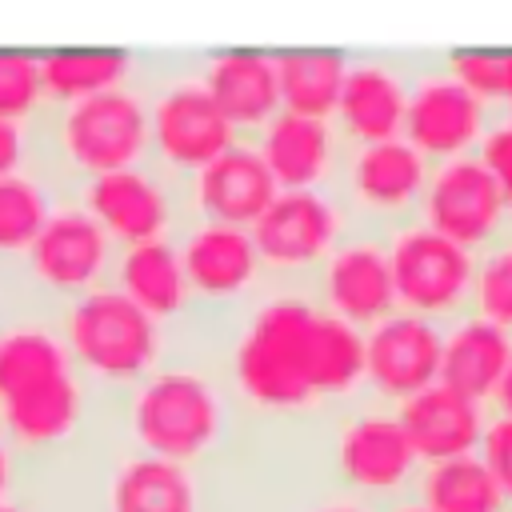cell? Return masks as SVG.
Masks as SVG:
<instances>
[{
	"label": "cell",
	"mask_w": 512,
	"mask_h": 512,
	"mask_svg": "<svg viewBox=\"0 0 512 512\" xmlns=\"http://www.w3.org/2000/svg\"><path fill=\"white\" fill-rule=\"evenodd\" d=\"M316 312L320 300L308 292V284H284L280 292L252 304L228 356V376L244 404L292 416L320 400L308 364Z\"/></svg>",
	"instance_id": "1"
},
{
	"label": "cell",
	"mask_w": 512,
	"mask_h": 512,
	"mask_svg": "<svg viewBox=\"0 0 512 512\" xmlns=\"http://www.w3.org/2000/svg\"><path fill=\"white\" fill-rule=\"evenodd\" d=\"M128 428L140 452L196 464L224 440L228 396L192 364H160L132 388Z\"/></svg>",
	"instance_id": "2"
},
{
	"label": "cell",
	"mask_w": 512,
	"mask_h": 512,
	"mask_svg": "<svg viewBox=\"0 0 512 512\" xmlns=\"http://www.w3.org/2000/svg\"><path fill=\"white\" fill-rule=\"evenodd\" d=\"M60 336L88 380L136 388L164 356V324L128 300L116 284L72 296L60 316Z\"/></svg>",
	"instance_id": "3"
},
{
	"label": "cell",
	"mask_w": 512,
	"mask_h": 512,
	"mask_svg": "<svg viewBox=\"0 0 512 512\" xmlns=\"http://www.w3.org/2000/svg\"><path fill=\"white\" fill-rule=\"evenodd\" d=\"M52 140L68 172H76L80 180L132 168L152 152L148 100L128 84L72 100L56 112Z\"/></svg>",
	"instance_id": "4"
},
{
	"label": "cell",
	"mask_w": 512,
	"mask_h": 512,
	"mask_svg": "<svg viewBox=\"0 0 512 512\" xmlns=\"http://www.w3.org/2000/svg\"><path fill=\"white\" fill-rule=\"evenodd\" d=\"M248 232L264 272L280 276L284 284H312L320 264L352 232V216L336 188H280Z\"/></svg>",
	"instance_id": "5"
},
{
	"label": "cell",
	"mask_w": 512,
	"mask_h": 512,
	"mask_svg": "<svg viewBox=\"0 0 512 512\" xmlns=\"http://www.w3.org/2000/svg\"><path fill=\"white\" fill-rule=\"evenodd\" d=\"M332 472L340 492L368 504H400L412 496L420 460L396 408L356 404L332 432Z\"/></svg>",
	"instance_id": "6"
},
{
	"label": "cell",
	"mask_w": 512,
	"mask_h": 512,
	"mask_svg": "<svg viewBox=\"0 0 512 512\" xmlns=\"http://www.w3.org/2000/svg\"><path fill=\"white\" fill-rule=\"evenodd\" d=\"M428 176L432 164L404 136H396L376 144H344L332 188L344 200L352 224L392 232L420 216Z\"/></svg>",
	"instance_id": "7"
},
{
	"label": "cell",
	"mask_w": 512,
	"mask_h": 512,
	"mask_svg": "<svg viewBox=\"0 0 512 512\" xmlns=\"http://www.w3.org/2000/svg\"><path fill=\"white\" fill-rule=\"evenodd\" d=\"M388 260L396 280V304L404 312L452 324L472 308L476 252L440 236L424 220H408L388 232Z\"/></svg>",
	"instance_id": "8"
},
{
	"label": "cell",
	"mask_w": 512,
	"mask_h": 512,
	"mask_svg": "<svg viewBox=\"0 0 512 512\" xmlns=\"http://www.w3.org/2000/svg\"><path fill=\"white\" fill-rule=\"evenodd\" d=\"M148 124H152V156L160 172H168L172 180L196 176L204 164H212L220 152H228L240 140V132L212 100L204 76L168 80L148 100Z\"/></svg>",
	"instance_id": "9"
},
{
	"label": "cell",
	"mask_w": 512,
	"mask_h": 512,
	"mask_svg": "<svg viewBox=\"0 0 512 512\" xmlns=\"http://www.w3.org/2000/svg\"><path fill=\"white\" fill-rule=\"evenodd\" d=\"M496 124V112L484 96H476L468 84H460L448 64L416 72L408 80V112H404V140L428 160L444 164L456 156H472L488 128Z\"/></svg>",
	"instance_id": "10"
},
{
	"label": "cell",
	"mask_w": 512,
	"mask_h": 512,
	"mask_svg": "<svg viewBox=\"0 0 512 512\" xmlns=\"http://www.w3.org/2000/svg\"><path fill=\"white\" fill-rule=\"evenodd\" d=\"M416 220H424L428 228H436L440 236H448L472 252L488 248L496 236H504L512 228L504 192L476 152L432 164Z\"/></svg>",
	"instance_id": "11"
},
{
	"label": "cell",
	"mask_w": 512,
	"mask_h": 512,
	"mask_svg": "<svg viewBox=\"0 0 512 512\" xmlns=\"http://www.w3.org/2000/svg\"><path fill=\"white\" fill-rule=\"evenodd\" d=\"M312 292L320 308L336 312L356 328H372L384 316H392L400 304H396V280L388 260V232L352 224V232L336 244V252L312 276Z\"/></svg>",
	"instance_id": "12"
},
{
	"label": "cell",
	"mask_w": 512,
	"mask_h": 512,
	"mask_svg": "<svg viewBox=\"0 0 512 512\" xmlns=\"http://www.w3.org/2000/svg\"><path fill=\"white\" fill-rule=\"evenodd\" d=\"M80 204L84 212L108 232L112 244H144V240H164L176 228V188L172 176L160 168H116L104 176H92L80 184Z\"/></svg>",
	"instance_id": "13"
},
{
	"label": "cell",
	"mask_w": 512,
	"mask_h": 512,
	"mask_svg": "<svg viewBox=\"0 0 512 512\" xmlns=\"http://www.w3.org/2000/svg\"><path fill=\"white\" fill-rule=\"evenodd\" d=\"M24 256H28V276L44 292L68 300L100 288L104 272L116 260L108 232L84 212V204H52V216L44 220L40 236Z\"/></svg>",
	"instance_id": "14"
},
{
	"label": "cell",
	"mask_w": 512,
	"mask_h": 512,
	"mask_svg": "<svg viewBox=\"0 0 512 512\" xmlns=\"http://www.w3.org/2000/svg\"><path fill=\"white\" fill-rule=\"evenodd\" d=\"M440 356H444V324L396 308L364 336L368 388L388 404H400L440 380Z\"/></svg>",
	"instance_id": "15"
},
{
	"label": "cell",
	"mask_w": 512,
	"mask_h": 512,
	"mask_svg": "<svg viewBox=\"0 0 512 512\" xmlns=\"http://www.w3.org/2000/svg\"><path fill=\"white\" fill-rule=\"evenodd\" d=\"M176 248L184 260L192 300H200V304H240L260 288L264 264H260V252H256L248 228L192 216V224L180 232Z\"/></svg>",
	"instance_id": "16"
},
{
	"label": "cell",
	"mask_w": 512,
	"mask_h": 512,
	"mask_svg": "<svg viewBox=\"0 0 512 512\" xmlns=\"http://www.w3.org/2000/svg\"><path fill=\"white\" fill-rule=\"evenodd\" d=\"M276 192L280 188L260 148L244 136L228 152H220L212 164H204L196 176H188V200L196 208V220H216L236 228H252Z\"/></svg>",
	"instance_id": "17"
},
{
	"label": "cell",
	"mask_w": 512,
	"mask_h": 512,
	"mask_svg": "<svg viewBox=\"0 0 512 512\" xmlns=\"http://www.w3.org/2000/svg\"><path fill=\"white\" fill-rule=\"evenodd\" d=\"M256 148L276 180V188L296 192V188H332L340 172V132L332 120L316 116H296V112H276L260 132Z\"/></svg>",
	"instance_id": "18"
},
{
	"label": "cell",
	"mask_w": 512,
	"mask_h": 512,
	"mask_svg": "<svg viewBox=\"0 0 512 512\" xmlns=\"http://www.w3.org/2000/svg\"><path fill=\"white\" fill-rule=\"evenodd\" d=\"M408 72L396 60H348V76L336 104V132L344 144H376L404 136L408 112Z\"/></svg>",
	"instance_id": "19"
},
{
	"label": "cell",
	"mask_w": 512,
	"mask_h": 512,
	"mask_svg": "<svg viewBox=\"0 0 512 512\" xmlns=\"http://www.w3.org/2000/svg\"><path fill=\"white\" fill-rule=\"evenodd\" d=\"M84 400H88V392H84L80 368L36 380L0 400V436L12 448H28V452L56 448L80 428Z\"/></svg>",
	"instance_id": "20"
},
{
	"label": "cell",
	"mask_w": 512,
	"mask_h": 512,
	"mask_svg": "<svg viewBox=\"0 0 512 512\" xmlns=\"http://www.w3.org/2000/svg\"><path fill=\"white\" fill-rule=\"evenodd\" d=\"M392 408H396V416L408 432V444H412L416 460H424V464L476 452L480 436H484V424H488L480 400H468V396L452 392L440 380L428 384L424 392L392 404Z\"/></svg>",
	"instance_id": "21"
},
{
	"label": "cell",
	"mask_w": 512,
	"mask_h": 512,
	"mask_svg": "<svg viewBox=\"0 0 512 512\" xmlns=\"http://www.w3.org/2000/svg\"><path fill=\"white\" fill-rule=\"evenodd\" d=\"M200 76L240 136L260 132L280 112V76H276V56L268 52H248V48L220 52L204 64Z\"/></svg>",
	"instance_id": "22"
},
{
	"label": "cell",
	"mask_w": 512,
	"mask_h": 512,
	"mask_svg": "<svg viewBox=\"0 0 512 512\" xmlns=\"http://www.w3.org/2000/svg\"><path fill=\"white\" fill-rule=\"evenodd\" d=\"M512 368V332L464 312L452 324H444V356H440V384L468 400L496 396L504 372Z\"/></svg>",
	"instance_id": "23"
},
{
	"label": "cell",
	"mask_w": 512,
	"mask_h": 512,
	"mask_svg": "<svg viewBox=\"0 0 512 512\" xmlns=\"http://www.w3.org/2000/svg\"><path fill=\"white\" fill-rule=\"evenodd\" d=\"M108 512H200V480L192 464L128 452L108 476Z\"/></svg>",
	"instance_id": "24"
},
{
	"label": "cell",
	"mask_w": 512,
	"mask_h": 512,
	"mask_svg": "<svg viewBox=\"0 0 512 512\" xmlns=\"http://www.w3.org/2000/svg\"><path fill=\"white\" fill-rule=\"evenodd\" d=\"M116 272V288L136 300L148 316H156L160 324L180 320L196 300L184 276V260L172 236L164 240H144V244H128L116 252L112 260Z\"/></svg>",
	"instance_id": "25"
},
{
	"label": "cell",
	"mask_w": 512,
	"mask_h": 512,
	"mask_svg": "<svg viewBox=\"0 0 512 512\" xmlns=\"http://www.w3.org/2000/svg\"><path fill=\"white\" fill-rule=\"evenodd\" d=\"M412 500L428 512H508L480 452L420 464Z\"/></svg>",
	"instance_id": "26"
},
{
	"label": "cell",
	"mask_w": 512,
	"mask_h": 512,
	"mask_svg": "<svg viewBox=\"0 0 512 512\" xmlns=\"http://www.w3.org/2000/svg\"><path fill=\"white\" fill-rule=\"evenodd\" d=\"M276 76H280V108L284 112L332 120L336 104H340L344 76H348V56L324 52V48L284 52V56H276Z\"/></svg>",
	"instance_id": "27"
},
{
	"label": "cell",
	"mask_w": 512,
	"mask_h": 512,
	"mask_svg": "<svg viewBox=\"0 0 512 512\" xmlns=\"http://www.w3.org/2000/svg\"><path fill=\"white\" fill-rule=\"evenodd\" d=\"M308 364H312V384L320 400H340L352 388H360L368 380V364H364V332L348 320H340L336 312L320 308L316 324H312V340H308Z\"/></svg>",
	"instance_id": "28"
},
{
	"label": "cell",
	"mask_w": 512,
	"mask_h": 512,
	"mask_svg": "<svg viewBox=\"0 0 512 512\" xmlns=\"http://www.w3.org/2000/svg\"><path fill=\"white\" fill-rule=\"evenodd\" d=\"M68 368H76V360H72L60 328L12 324L0 332V400L36 384V380L68 372Z\"/></svg>",
	"instance_id": "29"
},
{
	"label": "cell",
	"mask_w": 512,
	"mask_h": 512,
	"mask_svg": "<svg viewBox=\"0 0 512 512\" xmlns=\"http://www.w3.org/2000/svg\"><path fill=\"white\" fill-rule=\"evenodd\" d=\"M132 72V56L128 52H112V48H92V52H52L40 60V76H44V96L72 104L84 96H96L104 88L128 84Z\"/></svg>",
	"instance_id": "30"
},
{
	"label": "cell",
	"mask_w": 512,
	"mask_h": 512,
	"mask_svg": "<svg viewBox=\"0 0 512 512\" xmlns=\"http://www.w3.org/2000/svg\"><path fill=\"white\" fill-rule=\"evenodd\" d=\"M52 216V196L32 172L0 176V256H24Z\"/></svg>",
	"instance_id": "31"
},
{
	"label": "cell",
	"mask_w": 512,
	"mask_h": 512,
	"mask_svg": "<svg viewBox=\"0 0 512 512\" xmlns=\"http://www.w3.org/2000/svg\"><path fill=\"white\" fill-rule=\"evenodd\" d=\"M468 312L512 332V228L476 252L472 308Z\"/></svg>",
	"instance_id": "32"
},
{
	"label": "cell",
	"mask_w": 512,
	"mask_h": 512,
	"mask_svg": "<svg viewBox=\"0 0 512 512\" xmlns=\"http://www.w3.org/2000/svg\"><path fill=\"white\" fill-rule=\"evenodd\" d=\"M44 100V76L36 56L0 52V116L4 120H28Z\"/></svg>",
	"instance_id": "33"
},
{
	"label": "cell",
	"mask_w": 512,
	"mask_h": 512,
	"mask_svg": "<svg viewBox=\"0 0 512 512\" xmlns=\"http://www.w3.org/2000/svg\"><path fill=\"white\" fill-rule=\"evenodd\" d=\"M448 72L468 84L476 96H484L488 104H504V92H508V52H456L444 60Z\"/></svg>",
	"instance_id": "34"
},
{
	"label": "cell",
	"mask_w": 512,
	"mask_h": 512,
	"mask_svg": "<svg viewBox=\"0 0 512 512\" xmlns=\"http://www.w3.org/2000/svg\"><path fill=\"white\" fill-rule=\"evenodd\" d=\"M480 460L488 464L500 496H504V508L512 512V416H492L484 424V436H480Z\"/></svg>",
	"instance_id": "35"
},
{
	"label": "cell",
	"mask_w": 512,
	"mask_h": 512,
	"mask_svg": "<svg viewBox=\"0 0 512 512\" xmlns=\"http://www.w3.org/2000/svg\"><path fill=\"white\" fill-rule=\"evenodd\" d=\"M476 156L488 164V172L496 176L500 192H504V204H508V220H512V120L508 116H496V124L488 128V136L480 140Z\"/></svg>",
	"instance_id": "36"
},
{
	"label": "cell",
	"mask_w": 512,
	"mask_h": 512,
	"mask_svg": "<svg viewBox=\"0 0 512 512\" xmlns=\"http://www.w3.org/2000/svg\"><path fill=\"white\" fill-rule=\"evenodd\" d=\"M24 156H28V136L16 120H4L0 116V176H12L24 168Z\"/></svg>",
	"instance_id": "37"
},
{
	"label": "cell",
	"mask_w": 512,
	"mask_h": 512,
	"mask_svg": "<svg viewBox=\"0 0 512 512\" xmlns=\"http://www.w3.org/2000/svg\"><path fill=\"white\" fill-rule=\"evenodd\" d=\"M308 512H376V504H368V500H356V496L340 492V496H328V500L312 504Z\"/></svg>",
	"instance_id": "38"
},
{
	"label": "cell",
	"mask_w": 512,
	"mask_h": 512,
	"mask_svg": "<svg viewBox=\"0 0 512 512\" xmlns=\"http://www.w3.org/2000/svg\"><path fill=\"white\" fill-rule=\"evenodd\" d=\"M12 476H16V460H12V444L0 436V500H8V488H12Z\"/></svg>",
	"instance_id": "39"
},
{
	"label": "cell",
	"mask_w": 512,
	"mask_h": 512,
	"mask_svg": "<svg viewBox=\"0 0 512 512\" xmlns=\"http://www.w3.org/2000/svg\"><path fill=\"white\" fill-rule=\"evenodd\" d=\"M496 404H500V416H512V368L504 372V380L496 388Z\"/></svg>",
	"instance_id": "40"
},
{
	"label": "cell",
	"mask_w": 512,
	"mask_h": 512,
	"mask_svg": "<svg viewBox=\"0 0 512 512\" xmlns=\"http://www.w3.org/2000/svg\"><path fill=\"white\" fill-rule=\"evenodd\" d=\"M384 512H428V508H420V504H416V500L408 496V500H400V504H388Z\"/></svg>",
	"instance_id": "41"
},
{
	"label": "cell",
	"mask_w": 512,
	"mask_h": 512,
	"mask_svg": "<svg viewBox=\"0 0 512 512\" xmlns=\"http://www.w3.org/2000/svg\"><path fill=\"white\" fill-rule=\"evenodd\" d=\"M504 108H512V52H508V92H504ZM512 120V112H508Z\"/></svg>",
	"instance_id": "42"
},
{
	"label": "cell",
	"mask_w": 512,
	"mask_h": 512,
	"mask_svg": "<svg viewBox=\"0 0 512 512\" xmlns=\"http://www.w3.org/2000/svg\"><path fill=\"white\" fill-rule=\"evenodd\" d=\"M0 512H28L24 504H8V500H0Z\"/></svg>",
	"instance_id": "43"
}]
</instances>
